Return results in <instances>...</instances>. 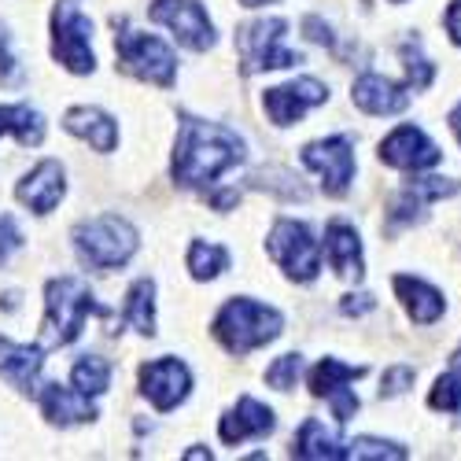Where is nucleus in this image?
<instances>
[{"label":"nucleus","mask_w":461,"mask_h":461,"mask_svg":"<svg viewBox=\"0 0 461 461\" xmlns=\"http://www.w3.org/2000/svg\"><path fill=\"white\" fill-rule=\"evenodd\" d=\"M266 251L295 285H311L321 274V248L306 221H295V218L274 221L270 237H266Z\"/></svg>","instance_id":"nucleus-7"},{"label":"nucleus","mask_w":461,"mask_h":461,"mask_svg":"<svg viewBox=\"0 0 461 461\" xmlns=\"http://www.w3.org/2000/svg\"><path fill=\"white\" fill-rule=\"evenodd\" d=\"M148 19L167 26L177 37V45H185L192 52H211L218 45L214 23L200 0H156V5L148 8Z\"/></svg>","instance_id":"nucleus-9"},{"label":"nucleus","mask_w":461,"mask_h":461,"mask_svg":"<svg viewBox=\"0 0 461 461\" xmlns=\"http://www.w3.org/2000/svg\"><path fill=\"white\" fill-rule=\"evenodd\" d=\"M185 262H188V274L196 281H214L229 270V251L221 244H211V240H192Z\"/></svg>","instance_id":"nucleus-27"},{"label":"nucleus","mask_w":461,"mask_h":461,"mask_svg":"<svg viewBox=\"0 0 461 461\" xmlns=\"http://www.w3.org/2000/svg\"><path fill=\"white\" fill-rule=\"evenodd\" d=\"M244 8H262V5H274V0H240Z\"/></svg>","instance_id":"nucleus-40"},{"label":"nucleus","mask_w":461,"mask_h":461,"mask_svg":"<svg viewBox=\"0 0 461 461\" xmlns=\"http://www.w3.org/2000/svg\"><path fill=\"white\" fill-rule=\"evenodd\" d=\"M114 56H119V67L137 82L148 86H163L170 89L177 78V56L174 49L156 33H144L133 26H114Z\"/></svg>","instance_id":"nucleus-5"},{"label":"nucleus","mask_w":461,"mask_h":461,"mask_svg":"<svg viewBox=\"0 0 461 461\" xmlns=\"http://www.w3.org/2000/svg\"><path fill=\"white\" fill-rule=\"evenodd\" d=\"M303 167L321 177V188L329 196H343L355 177V144L348 137H325L303 148Z\"/></svg>","instance_id":"nucleus-10"},{"label":"nucleus","mask_w":461,"mask_h":461,"mask_svg":"<svg viewBox=\"0 0 461 461\" xmlns=\"http://www.w3.org/2000/svg\"><path fill=\"white\" fill-rule=\"evenodd\" d=\"M89 318H107L96 303L93 288L82 277H56L45 288V325H41V348H67L82 336Z\"/></svg>","instance_id":"nucleus-2"},{"label":"nucleus","mask_w":461,"mask_h":461,"mask_svg":"<svg viewBox=\"0 0 461 461\" xmlns=\"http://www.w3.org/2000/svg\"><path fill=\"white\" fill-rule=\"evenodd\" d=\"M303 30H306V37H311V41H318V45H325V49H336L332 30H329L318 15H306V19H303Z\"/></svg>","instance_id":"nucleus-37"},{"label":"nucleus","mask_w":461,"mask_h":461,"mask_svg":"<svg viewBox=\"0 0 461 461\" xmlns=\"http://www.w3.org/2000/svg\"><path fill=\"white\" fill-rule=\"evenodd\" d=\"M329 89L318 78H295L288 86H274L262 93V111L270 114L274 126H295L311 107L325 104Z\"/></svg>","instance_id":"nucleus-14"},{"label":"nucleus","mask_w":461,"mask_h":461,"mask_svg":"<svg viewBox=\"0 0 461 461\" xmlns=\"http://www.w3.org/2000/svg\"><path fill=\"white\" fill-rule=\"evenodd\" d=\"M358 376H366V366H348L339 358H321L314 369H311V392L318 399H329L332 402V413L339 425H348L358 410V395L348 392V384H355Z\"/></svg>","instance_id":"nucleus-12"},{"label":"nucleus","mask_w":461,"mask_h":461,"mask_svg":"<svg viewBox=\"0 0 461 461\" xmlns=\"http://www.w3.org/2000/svg\"><path fill=\"white\" fill-rule=\"evenodd\" d=\"M395 295L402 299L406 306V314L417 321V325H432L443 318L447 311V299L439 288H432L429 281H420V277H410V274H395Z\"/></svg>","instance_id":"nucleus-23"},{"label":"nucleus","mask_w":461,"mask_h":461,"mask_svg":"<svg viewBox=\"0 0 461 461\" xmlns=\"http://www.w3.org/2000/svg\"><path fill=\"white\" fill-rule=\"evenodd\" d=\"M348 457H373V461H399L406 457V447L402 443H392V439H373V436H362V439H351L348 443Z\"/></svg>","instance_id":"nucleus-30"},{"label":"nucleus","mask_w":461,"mask_h":461,"mask_svg":"<svg viewBox=\"0 0 461 461\" xmlns=\"http://www.w3.org/2000/svg\"><path fill=\"white\" fill-rule=\"evenodd\" d=\"M351 100L366 111V114H399L410 107V93L406 86L384 78V74H362L351 89Z\"/></svg>","instance_id":"nucleus-22"},{"label":"nucleus","mask_w":461,"mask_h":461,"mask_svg":"<svg viewBox=\"0 0 461 461\" xmlns=\"http://www.w3.org/2000/svg\"><path fill=\"white\" fill-rule=\"evenodd\" d=\"M443 23H447V33H450V41H454V45H461V0H454V5L447 8Z\"/></svg>","instance_id":"nucleus-38"},{"label":"nucleus","mask_w":461,"mask_h":461,"mask_svg":"<svg viewBox=\"0 0 461 461\" xmlns=\"http://www.w3.org/2000/svg\"><path fill=\"white\" fill-rule=\"evenodd\" d=\"M192 392V373L181 358H156L140 366V395L156 406L159 413L167 410H177Z\"/></svg>","instance_id":"nucleus-11"},{"label":"nucleus","mask_w":461,"mask_h":461,"mask_svg":"<svg viewBox=\"0 0 461 461\" xmlns=\"http://www.w3.org/2000/svg\"><path fill=\"white\" fill-rule=\"evenodd\" d=\"M52 56L70 74H93V23L78 8V0H59L52 12Z\"/></svg>","instance_id":"nucleus-8"},{"label":"nucleus","mask_w":461,"mask_h":461,"mask_svg":"<svg viewBox=\"0 0 461 461\" xmlns=\"http://www.w3.org/2000/svg\"><path fill=\"white\" fill-rule=\"evenodd\" d=\"M244 159H248L244 137H237L229 126L207 122V119H192V114H185V119L177 122L170 174L181 188H207L221 174L240 167Z\"/></svg>","instance_id":"nucleus-1"},{"label":"nucleus","mask_w":461,"mask_h":461,"mask_svg":"<svg viewBox=\"0 0 461 461\" xmlns=\"http://www.w3.org/2000/svg\"><path fill=\"white\" fill-rule=\"evenodd\" d=\"M126 325L137 329L140 336H156V281L140 277L133 281L130 295H126V311H122Z\"/></svg>","instance_id":"nucleus-26"},{"label":"nucleus","mask_w":461,"mask_h":461,"mask_svg":"<svg viewBox=\"0 0 461 461\" xmlns=\"http://www.w3.org/2000/svg\"><path fill=\"white\" fill-rule=\"evenodd\" d=\"M450 362H454V369H457V373H461V348H457V351H454V358H450Z\"/></svg>","instance_id":"nucleus-41"},{"label":"nucleus","mask_w":461,"mask_h":461,"mask_svg":"<svg viewBox=\"0 0 461 461\" xmlns=\"http://www.w3.org/2000/svg\"><path fill=\"white\" fill-rule=\"evenodd\" d=\"M339 311L348 314V318H358V314H369V311H376V299L369 295V292H351V295H343V303H339Z\"/></svg>","instance_id":"nucleus-36"},{"label":"nucleus","mask_w":461,"mask_h":461,"mask_svg":"<svg viewBox=\"0 0 461 461\" xmlns=\"http://www.w3.org/2000/svg\"><path fill=\"white\" fill-rule=\"evenodd\" d=\"M413 369L410 366H392L380 380V399H392V395H402L406 388H413Z\"/></svg>","instance_id":"nucleus-34"},{"label":"nucleus","mask_w":461,"mask_h":461,"mask_svg":"<svg viewBox=\"0 0 461 461\" xmlns=\"http://www.w3.org/2000/svg\"><path fill=\"white\" fill-rule=\"evenodd\" d=\"M402 59H406V74H410V89H429L436 78V67L425 59V52H420V41H406Z\"/></svg>","instance_id":"nucleus-31"},{"label":"nucleus","mask_w":461,"mask_h":461,"mask_svg":"<svg viewBox=\"0 0 461 461\" xmlns=\"http://www.w3.org/2000/svg\"><path fill=\"white\" fill-rule=\"evenodd\" d=\"M37 399H41V413L52 420V425H59V429L86 425V420L96 417L93 399L74 388V384H70V388H63V384H41V388H37Z\"/></svg>","instance_id":"nucleus-19"},{"label":"nucleus","mask_w":461,"mask_h":461,"mask_svg":"<svg viewBox=\"0 0 461 461\" xmlns=\"http://www.w3.org/2000/svg\"><path fill=\"white\" fill-rule=\"evenodd\" d=\"M12 133L23 148H37L45 140V119L41 111H33L30 104H5L0 107V137Z\"/></svg>","instance_id":"nucleus-25"},{"label":"nucleus","mask_w":461,"mask_h":461,"mask_svg":"<svg viewBox=\"0 0 461 461\" xmlns=\"http://www.w3.org/2000/svg\"><path fill=\"white\" fill-rule=\"evenodd\" d=\"M395 5H399V0H395Z\"/></svg>","instance_id":"nucleus-42"},{"label":"nucleus","mask_w":461,"mask_h":461,"mask_svg":"<svg viewBox=\"0 0 461 461\" xmlns=\"http://www.w3.org/2000/svg\"><path fill=\"white\" fill-rule=\"evenodd\" d=\"M274 429H277L274 410L262 406V402L251 399V395H244L233 410H229V413L218 420V436H221V443H229V447H240V443H248V439H266Z\"/></svg>","instance_id":"nucleus-17"},{"label":"nucleus","mask_w":461,"mask_h":461,"mask_svg":"<svg viewBox=\"0 0 461 461\" xmlns=\"http://www.w3.org/2000/svg\"><path fill=\"white\" fill-rule=\"evenodd\" d=\"M63 130L70 137L86 140L89 148H96L100 156H107V151L119 148V122H114L111 114L100 111V107H70L63 114Z\"/></svg>","instance_id":"nucleus-21"},{"label":"nucleus","mask_w":461,"mask_h":461,"mask_svg":"<svg viewBox=\"0 0 461 461\" xmlns=\"http://www.w3.org/2000/svg\"><path fill=\"white\" fill-rule=\"evenodd\" d=\"M19 78H23V70H19L15 49H12V33L5 23H0V86H12Z\"/></svg>","instance_id":"nucleus-33"},{"label":"nucleus","mask_w":461,"mask_h":461,"mask_svg":"<svg viewBox=\"0 0 461 461\" xmlns=\"http://www.w3.org/2000/svg\"><path fill=\"white\" fill-rule=\"evenodd\" d=\"M429 406L461 417V373H457V369H454V373H443V376L436 380V388L429 392Z\"/></svg>","instance_id":"nucleus-29"},{"label":"nucleus","mask_w":461,"mask_h":461,"mask_svg":"<svg viewBox=\"0 0 461 461\" xmlns=\"http://www.w3.org/2000/svg\"><path fill=\"white\" fill-rule=\"evenodd\" d=\"M70 384L78 392H86L89 399H96V395H104L111 388V366L100 355H82L70 369Z\"/></svg>","instance_id":"nucleus-28"},{"label":"nucleus","mask_w":461,"mask_h":461,"mask_svg":"<svg viewBox=\"0 0 461 461\" xmlns=\"http://www.w3.org/2000/svg\"><path fill=\"white\" fill-rule=\"evenodd\" d=\"M380 163H388L395 170H429L443 163V151L425 137V130L417 126H399L380 140Z\"/></svg>","instance_id":"nucleus-15"},{"label":"nucleus","mask_w":461,"mask_h":461,"mask_svg":"<svg viewBox=\"0 0 461 461\" xmlns=\"http://www.w3.org/2000/svg\"><path fill=\"white\" fill-rule=\"evenodd\" d=\"M288 23L285 19H255L237 30V52H240V70L258 74V70H285L299 67L303 56L285 45Z\"/></svg>","instance_id":"nucleus-6"},{"label":"nucleus","mask_w":461,"mask_h":461,"mask_svg":"<svg viewBox=\"0 0 461 461\" xmlns=\"http://www.w3.org/2000/svg\"><path fill=\"white\" fill-rule=\"evenodd\" d=\"M454 192H461L457 177H410L388 211V229H406V225L425 221V207L454 196Z\"/></svg>","instance_id":"nucleus-13"},{"label":"nucleus","mask_w":461,"mask_h":461,"mask_svg":"<svg viewBox=\"0 0 461 461\" xmlns=\"http://www.w3.org/2000/svg\"><path fill=\"white\" fill-rule=\"evenodd\" d=\"M299 373H303V355H281L270 369H266V384L277 392H292Z\"/></svg>","instance_id":"nucleus-32"},{"label":"nucleus","mask_w":461,"mask_h":461,"mask_svg":"<svg viewBox=\"0 0 461 461\" xmlns=\"http://www.w3.org/2000/svg\"><path fill=\"white\" fill-rule=\"evenodd\" d=\"M67 196V174L56 159L37 163L19 185H15V200L33 211V214H52L59 207V200Z\"/></svg>","instance_id":"nucleus-16"},{"label":"nucleus","mask_w":461,"mask_h":461,"mask_svg":"<svg viewBox=\"0 0 461 461\" xmlns=\"http://www.w3.org/2000/svg\"><path fill=\"white\" fill-rule=\"evenodd\" d=\"M292 457H311V461H336L348 457V443H343L332 429H325L318 417H306L303 429L292 439Z\"/></svg>","instance_id":"nucleus-24"},{"label":"nucleus","mask_w":461,"mask_h":461,"mask_svg":"<svg viewBox=\"0 0 461 461\" xmlns=\"http://www.w3.org/2000/svg\"><path fill=\"white\" fill-rule=\"evenodd\" d=\"M281 329H285V318L274 311V306L248 299V295H237L218 311L211 332L229 355L244 358V355L266 348V343H274L281 336Z\"/></svg>","instance_id":"nucleus-3"},{"label":"nucleus","mask_w":461,"mask_h":461,"mask_svg":"<svg viewBox=\"0 0 461 461\" xmlns=\"http://www.w3.org/2000/svg\"><path fill=\"white\" fill-rule=\"evenodd\" d=\"M41 369H45V348H26V343H12L0 336V376L19 392H37L41 388Z\"/></svg>","instance_id":"nucleus-20"},{"label":"nucleus","mask_w":461,"mask_h":461,"mask_svg":"<svg viewBox=\"0 0 461 461\" xmlns=\"http://www.w3.org/2000/svg\"><path fill=\"white\" fill-rule=\"evenodd\" d=\"M74 251H78L82 266H89V270H119V266H126L133 255H137V229L119 218V214H100V218H89L82 225H74Z\"/></svg>","instance_id":"nucleus-4"},{"label":"nucleus","mask_w":461,"mask_h":461,"mask_svg":"<svg viewBox=\"0 0 461 461\" xmlns=\"http://www.w3.org/2000/svg\"><path fill=\"white\" fill-rule=\"evenodd\" d=\"M19 244H23V233H19L15 218L0 214V266H5V262L12 258V251H19Z\"/></svg>","instance_id":"nucleus-35"},{"label":"nucleus","mask_w":461,"mask_h":461,"mask_svg":"<svg viewBox=\"0 0 461 461\" xmlns=\"http://www.w3.org/2000/svg\"><path fill=\"white\" fill-rule=\"evenodd\" d=\"M450 130H454V137L461 140V104H457V107L450 111Z\"/></svg>","instance_id":"nucleus-39"},{"label":"nucleus","mask_w":461,"mask_h":461,"mask_svg":"<svg viewBox=\"0 0 461 461\" xmlns=\"http://www.w3.org/2000/svg\"><path fill=\"white\" fill-rule=\"evenodd\" d=\"M325 258L343 281H362L366 262H362V237L351 221L332 218L325 225Z\"/></svg>","instance_id":"nucleus-18"}]
</instances>
